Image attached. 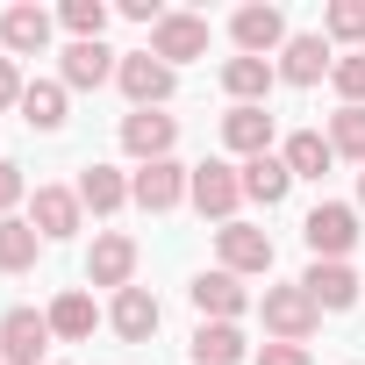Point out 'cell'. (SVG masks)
<instances>
[{
  "label": "cell",
  "instance_id": "obj_32",
  "mask_svg": "<svg viewBox=\"0 0 365 365\" xmlns=\"http://www.w3.org/2000/svg\"><path fill=\"white\" fill-rule=\"evenodd\" d=\"M29 201V179H22V165L15 158H0V215H15Z\"/></svg>",
  "mask_w": 365,
  "mask_h": 365
},
{
  "label": "cell",
  "instance_id": "obj_34",
  "mask_svg": "<svg viewBox=\"0 0 365 365\" xmlns=\"http://www.w3.org/2000/svg\"><path fill=\"white\" fill-rule=\"evenodd\" d=\"M22 93H29V79H22V65L0 51V108H22Z\"/></svg>",
  "mask_w": 365,
  "mask_h": 365
},
{
  "label": "cell",
  "instance_id": "obj_14",
  "mask_svg": "<svg viewBox=\"0 0 365 365\" xmlns=\"http://www.w3.org/2000/svg\"><path fill=\"white\" fill-rule=\"evenodd\" d=\"M329 72H336L329 36H322V29H294L287 51H279V79H287V86H322Z\"/></svg>",
  "mask_w": 365,
  "mask_h": 365
},
{
  "label": "cell",
  "instance_id": "obj_3",
  "mask_svg": "<svg viewBox=\"0 0 365 365\" xmlns=\"http://www.w3.org/2000/svg\"><path fill=\"white\" fill-rule=\"evenodd\" d=\"M258 315H265V336H272V344H308V336L322 329V308L308 301L301 279H294V287H265Z\"/></svg>",
  "mask_w": 365,
  "mask_h": 365
},
{
  "label": "cell",
  "instance_id": "obj_30",
  "mask_svg": "<svg viewBox=\"0 0 365 365\" xmlns=\"http://www.w3.org/2000/svg\"><path fill=\"white\" fill-rule=\"evenodd\" d=\"M58 22L72 29V43H101V29H108V0H65Z\"/></svg>",
  "mask_w": 365,
  "mask_h": 365
},
{
  "label": "cell",
  "instance_id": "obj_15",
  "mask_svg": "<svg viewBox=\"0 0 365 365\" xmlns=\"http://www.w3.org/2000/svg\"><path fill=\"white\" fill-rule=\"evenodd\" d=\"M194 308H201V322H244V308H251V287L237 279V272H194Z\"/></svg>",
  "mask_w": 365,
  "mask_h": 365
},
{
  "label": "cell",
  "instance_id": "obj_25",
  "mask_svg": "<svg viewBox=\"0 0 365 365\" xmlns=\"http://www.w3.org/2000/svg\"><path fill=\"white\" fill-rule=\"evenodd\" d=\"M65 108H72V93H65V79H29V93H22V122L29 129H65Z\"/></svg>",
  "mask_w": 365,
  "mask_h": 365
},
{
  "label": "cell",
  "instance_id": "obj_1",
  "mask_svg": "<svg viewBox=\"0 0 365 365\" xmlns=\"http://www.w3.org/2000/svg\"><path fill=\"white\" fill-rule=\"evenodd\" d=\"M187 201H194V215L201 222H237V208H244V172L230 165V158H208V165H194V187H187Z\"/></svg>",
  "mask_w": 365,
  "mask_h": 365
},
{
  "label": "cell",
  "instance_id": "obj_2",
  "mask_svg": "<svg viewBox=\"0 0 365 365\" xmlns=\"http://www.w3.org/2000/svg\"><path fill=\"white\" fill-rule=\"evenodd\" d=\"M301 237H308V251L322 265H351V251H358V208L351 201H315L308 222H301Z\"/></svg>",
  "mask_w": 365,
  "mask_h": 365
},
{
  "label": "cell",
  "instance_id": "obj_6",
  "mask_svg": "<svg viewBox=\"0 0 365 365\" xmlns=\"http://www.w3.org/2000/svg\"><path fill=\"white\" fill-rule=\"evenodd\" d=\"M115 86L129 93V108H165V101L179 93V72H172L165 58H150V51H122Z\"/></svg>",
  "mask_w": 365,
  "mask_h": 365
},
{
  "label": "cell",
  "instance_id": "obj_4",
  "mask_svg": "<svg viewBox=\"0 0 365 365\" xmlns=\"http://www.w3.org/2000/svg\"><path fill=\"white\" fill-rule=\"evenodd\" d=\"M187 187H194V165H179V158H158V165L129 172V201L143 215H172L179 201H187Z\"/></svg>",
  "mask_w": 365,
  "mask_h": 365
},
{
  "label": "cell",
  "instance_id": "obj_20",
  "mask_svg": "<svg viewBox=\"0 0 365 365\" xmlns=\"http://www.w3.org/2000/svg\"><path fill=\"white\" fill-rule=\"evenodd\" d=\"M301 287H308V301H315L322 315L358 308V272H351V265H322V258H315V265L301 272Z\"/></svg>",
  "mask_w": 365,
  "mask_h": 365
},
{
  "label": "cell",
  "instance_id": "obj_10",
  "mask_svg": "<svg viewBox=\"0 0 365 365\" xmlns=\"http://www.w3.org/2000/svg\"><path fill=\"white\" fill-rule=\"evenodd\" d=\"M215 258H222V272H237V279L272 272V237H265L258 222H222V230H215Z\"/></svg>",
  "mask_w": 365,
  "mask_h": 365
},
{
  "label": "cell",
  "instance_id": "obj_18",
  "mask_svg": "<svg viewBox=\"0 0 365 365\" xmlns=\"http://www.w3.org/2000/svg\"><path fill=\"white\" fill-rule=\"evenodd\" d=\"M108 329H115L122 344H150V336H158V294H150V287H122V294L108 301Z\"/></svg>",
  "mask_w": 365,
  "mask_h": 365
},
{
  "label": "cell",
  "instance_id": "obj_7",
  "mask_svg": "<svg viewBox=\"0 0 365 365\" xmlns=\"http://www.w3.org/2000/svg\"><path fill=\"white\" fill-rule=\"evenodd\" d=\"M150 58H165L172 72L208 58V15H187V8H165V22L150 29Z\"/></svg>",
  "mask_w": 365,
  "mask_h": 365
},
{
  "label": "cell",
  "instance_id": "obj_8",
  "mask_svg": "<svg viewBox=\"0 0 365 365\" xmlns=\"http://www.w3.org/2000/svg\"><path fill=\"white\" fill-rule=\"evenodd\" d=\"M172 143H179V115H165V108H129V115H122V150H129L136 165L172 158Z\"/></svg>",
  "mask_w": 365,
  "mask_h": 365
},
{
  "label": "cell",
  "instance_id": "obj_5",
  "mask_svg": "<svg viewBox=\"0 0 365 365\" xmlns=\"http://www.w3.org/2000/svg\"><path fill=\"white\" fill-rule=\"evenodd\" d=\"M287 15L272 8V0H251V8H237L230 15V43H237V58H279L287 51Z\"/></svg>",
  "mask_w": 365,
  "mask_h": 365
},
{
  "label": "cell",
  "instance_id": "obj_28",
  "mask_svg": "<svg viewBox=\"0 0 365 365\" xmlns=\"http://www.w3.org/2000/svg\"><path fill=\"white\" fill-rule=\"evenodd\" d=\"M322 136H329V150H336V158H351V165L365 172V108H336Z\"/></svg>",
  "mask_w": 365,
  "mask_h": 365
},
{
  "label": "cell",
  "instance_id": "obj_11",
  "mask_svg": "<svg viewBox=\"0 0 365 365\" xmlns=\"http://www.w3.org/2000/svg\"><path fill=\"white\" fill-rule=\"evenodd\" d=\"M136 237H122V230H101L93 237V251H86V287H136Z\"/></svg>",
  "mask_w": 365,
  "mask_h": 365
},
{
  "label": "cell",
  "instance_id": "obj_35",
  "mask_svg": "<svg viewBox=\"0 0 365 365\" xmlns=\"http://www.w3.org/2000/svg\"><path fill=\"white\" fill-rule=\"evenodd\" d=\"M358 215H365V172H358Z\"/></svg>",
  "mask_w": 365,
  "mask_h": 365
},
{
  "label": "cell",
  "instance_id": "obj_27",
  "mask_svg": "<svg viewBox=\"0 0 365 365\" xmlns=\"http://www.w3.org/2000/svg\"><path fill=\"white\" fill-rule=\"evenodd\" d=\"M36 251H43V237L29 215H0V272H29Z\"/></svg>",
  "mask_w": 365,
  "mask_h": 365
},
{
  "label": "cell",
  "instance_id": "obj_12",
  "mask_svg": "<svg viewBox=\"0 0 365 365\" xmlns=\"http://www.w3.org/2000/svg\"><path fill=\"white\" fill-rule=\"evenodd\" d=\"M51 36H58V15H43L36 0H22V8L0 15V51H8L15 65H22V58H43V51H51Z\"/></svg>",
  "mask_w": 365,
  "mask_h": 365
},
{
  "label": "cell",
  "instance_id": "obj_23",
  "mask_svg": "<svg viewBox=\"0 0 365 365\" xmlns=\"http://www.w3.org/2000/svg\"><path fill=\"white\" fill-rule=\"evenodd\" d=\"M79 208H86V215H122V208H129V172L86 165V172H79Z\"/></svg>",
  "mask_w": 365,
  "mask_h": 365
},
{
  "label": "cell",
  "instance_id": "obj_26",
  "mask_svg": "<svg viewBox=\"0 0 365 365\" xmlns=\"http://www.w3.org/2000/svg\"><path fill=\"white\" fill-rule=\"evenodd\" d=\"M279 158H287V172H294V179H322V172L336 165V150H329V136H322V129H294V136L279 143Z\"/></svg>",
  "mask_w": 365,
  "mask_h": 365
},
{
  "label": "cell",
  "instance_id": "obj_17",
  "mask_svg": "<svg viewBox=\"0 0 365 365\" xmlns=\"http://www.w3.org/2000/svg\"><path fill=\"white\" fill-rule=\"evenodd\" d=\"M272 86H279V65H272V58H222V93H230V108H265Z\"/></svg>",
  "mask_w": 365,
  "mask_h": 365
},
{
  "label": "cell",
  "instance_id": "obj_29",
  "mask_svg": "<svg viewBox=\"0 0 365 365\" xmlns=\"http://www.w3.org/2000/svg\"><path fill=\"white\" fill-rule=\"evenodd\" d=\"M322 36L344 43V51H358L365 43V0H329V8H322Z\"/></svg>",
  "mask_w": 365,
  "mask_h": 365
},
{
  "label": "cell",
  "instance_id": "obj_22",
  "mask_svg": "<svg viewBox=\"0 0 365 365\" xmlns=\"http://www.w3.org/2000/svg\"><path fill=\"white\" fill-rule=\"evenodd\" d=\"M237 172H244V201H258V208H279V201L294 194V172H287L279 150H265V158H251V165H237Z\"/></svg>",
  "mask_w": 365,
  "mask_h": 365
},
{
  "label": "cell",
  "instance_id": "obj_31",
  "mask_svg": "<svg viewBox=\"0 0 365 365\" xmlns=\"http://www.w3.org/2000/svg\"><path fill=\"white\" fill-rule=\"evenodd\" d=\"M329 86H336V101H344V108H365V51H344V58H336V72H329Z\"/></svg>",
  "mask_w": 365,
  "mask_h": 365
},
{
  "label": "cell",
  "instance_id": "obj_19",
  "mask_svg": "<svg viewBox=\"0 0 365 365\" xmlns=\"http://www.w3.org/2000/svg\"><path fill=\"white\" fill-rule=\"evenodd\" d=\"M222 150L244 158V165L265 158V150H272V115H265V108H230V115H222Z\"/></svg>",
  "mask_w": 365,
  "mask_h": 365
},
{
  "label": "cell",
  "instance_id": "obj_21",
  "mask_svg": "<svg viewBox=\"0 0 365 365\" xmlns=\"http://www.w3.org/2000/svg\"><path fill=\"white\" fill-rule=\"evenodd\" d=\"M43 315H51V336H58V344H86V336H93V322H101V308H93V294H86V287H65Z\"/></svg>",
  "mask_w": 365,
  "mask_h": 365
},
{
  "label": "cell",
  "instance_id": "obj_33",
  "mask_svg": "<svg viewBox=\"0 0 365 365\" xmlns=\"http://www.w3.org/2000/svg\"><path fill=\"white\" fill-rule=\"evenodd\" d=\"M251 358H258V365H315V358H308V344H272V336H265Z\"/></svg>",
  "mask_w": 365,
  "mask_h": 365
},
{
  "label": "cell",
  "instance_id": "obj_16",
  "mask_svg": "<svg viewBox=\"0 0 365 365\" xmlns=\"http://www.w3.org/2000/svg\"><path fill=\"white\" fill-rule=\"evenodd\" d=\"M115 65H122V51H108V43H65L58 79H65V93H93L115 79Z\"/></svg>",
  "mask_w": 365,
  "mask_h": 365
},
{
  "label": "cell",
  "instance_id": "obj_13",
  "mask_svg": "<svg viewBox=\"0 0 365 365\" xmlns=\"http://www.w3.org/2000/svg\"><path fill=\"white\" fill-rule=\"evenodd\" d=\"M51 351V315L43 308H8L0 315V365H36Z\"/></svg>",
  "mask_w": 365,
  "mask_h": 365
},
{
  "label": "cell",
  "instance_id": "obj_24",
  "mask_svg": "<svg viewBox=\"0 0 365 365\" xmlns=\"http://www.w3.org/2000/svg\"><path fill=\"white\" fill-rule=\"evenodd\" d=\"M251 358V336L237 322H201L194 329V365H244Z\"/></svg>",
  "mask_w": 365,
  "mask_h": 365
},
{
  "label": "cell",
  "instance_id": "obj_9",
  "mask_svg": "<svg viewBox=\"0 0 365 365\" xmlns=\"http://www.w3.org/2000/svg\"><path fill=\"white\" fill-rule=\"evenodd\" d=\"M29 222H36V237H43V244H65V237H79V230H86L79 187H36V194H29Z\"/></svg>",
  "mask_w": 365,
  "mask_h": 365
}]
</instances>
